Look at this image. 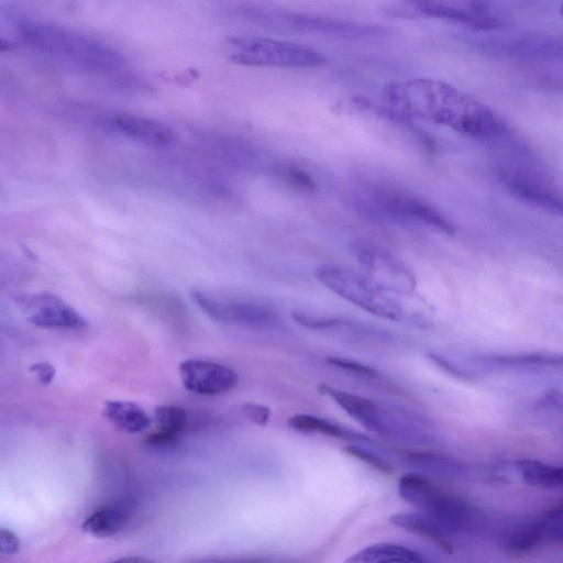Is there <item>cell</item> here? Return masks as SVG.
Masks as SVG:
<instances>
[{
  "label": "cell",
  "mask_w": 563,
  "mask_h": 563,
  "mask_svg": "<svg viewBox=\"0 0 563 563\" xmlns=\"http://www.w3.org/2000/svg\"><path fill=\"white\" fill-rule=\"evenodd\" d=\"M280 176L294 187L303 191H314L316 183L305 170L296 166L284 167Z\"/></svg>",
  "instance_id": "28"
},
{
  "label": "cell",
  "mask_w": 563,
  "mask_h": 563,
  "mask_svg": "<svg viewBox=\"0 0 563 563\" xmlns=\"http://www.w3.org/2000/svg\"><path fill=\"white\" fill-rule=\"evenodd\" d=\"M402 499L439 522L450 536L471 533L482 528L484 517L472 504L441 490L427 476L408 473L399 478Z\"/></svg>",
  "instance_id": "4"
},
{
  "label": "cell",
  "mask_w": 563,
  "mask_h": 563,
  "mask_svg": "<svg viewBox=\"0 0 563 563\" xmlns=\"http://www.w3.org/2000/svg\"><path fill=\"white\" fill-rule=\"evenodd\" d=\"M428 360L433 363L437 367H439L444 373L461 379V380H473L475 379L474 373L467 367L461 365L456 360L439 352V351H428L427 352Z\"/></svg>",
  "instance_id": "25"
},
{
  "label": "cell",
  "mask_w": 563,
  "mask_h": 563,
  "mask_svg": "<svg viewBox=\"0 0 563 563\" xmlns=\"http://www.w3.org/2000/svg\"><path fill=\"white\" fill-rule=\"evenodd\" d=\"M526 485L538 488L563 486V465H552L539 460L522 459L507 465Z\"/></svg>",
  "instance_id": "20"
},
{
  "label": "cell",
  "mask_w": 563,
  "mask_h": 563,
  "mask_svg": "<svg viewBox=\"0 0 563 563\" xmlns=\"http://www.w3.org/2000/svg\"><path fill=\"white\" fill-rule=\"evenodd\" d=\"M345 563H433L402 544L374 543L352 554Z\"/></svg>",
  "instance_id": "17"
},
{
  "label": "cell",
  "mask_w": 563,
  "mask_h": 563,
  "mask_svg": "<svg viewBox=\"0 0 563 563\" xmlns=\"http://www.w3.org/2000/svg\"><path fill=\"white\" fill-rule=\"evenodd\" d=\"M351 251L364 274L378 285L400 296H409L415 291V274L393 253L365 241L353 242Z\"/></svg>",
  "instance_id": "8"
},
{
  "label": "cell",
  "mask_w": 563,
  "mask_h": 563,
  "mask_svg": "<svg viewBox=\"0 0 563 563\" xmlns=\"http://www.w3.org/2000/svg\"><path fill=\"white\" fill-rule=\"evenodd\" d=\"M387 101L402 117L420 119L487 142L510 136L508 125L488 106L431 78H412L389 84Z\"/></svg>",
  "instance_id": "1"
},
{
  "label": "cell",
  "mask_w": 563,
  "mask_h": 563,
  "mask_svg": "<svg viewBox=\"0 0 563 563\" xmlns=\"http://www.w3.org/2000/svg\"><path fill=\"white\" fill-rule=\"evenodd\" d=\"M376 200L379 208L394 219L417 220L443 233H455L452 222L427 202L390 191H378Z\"/></svg>",
  "instance_id": "13"
},
{
  "label": "cell",
  "mask_w": 563,
  "mask_h": 563,
  "mask_svg": "<svg viewBox=\"0 0 563 563\" xmlns=\"http://www.w3.org/2000/svg\"><path fill=\"white\" fill-rule=\"evenodd\" d=\"M103 416L121 431L132 434L144 431L151 424L145 410L126 400L107 401L103 406Z\"/></svg>",
  "instance_id": "22"
},
{
  "label": "cell",
  "mask_w": 563,
  "mask_h": 563,
  "mask_svg": "<svg viewBox=\"0 0 563 563\" xmlns=\"http://www.w3.org/2000/svg\"><path fill=\"white\" fill-rule=\"evenodd\" d=\"M110 124L124 136L147 145L165 146L175 140V133L168 125L135 114L114 115Z\"/></svg>",
  "instance_id": "14"
},
{
  "label": "cell",
  "mask_w": 563,
  "mask_h": 563,
  "mask_svg": "<svg viewBox=\"0 0 563 563\" xmlns=\"http://www.w3.org/2000/svg\"><path fill=\"white\" fill-rule=\"evenodd\" d=\"M132 511L133 507L130 501H115L90 514L82 521L81 529L93 537H112L126 526Z\"/></svg>",
  "instance_id": "16"
},
{
  "label": "cell",
  "mask_w": 563,
  "mask_h": 563,
  "mask_svg": "<svg viewBox=\"0 0 563 563\" xmlns=\"http://www.w3.org/2000/svg\"><path fill=\"white\" fill-rule=\"evenodd\" d=\"M314 275L329 290L378 318L419 328L429 327V321L422 314L407 307L405 296L384 288L364 273L322 264L316 268Z\"/></svg>",
  "instance_id": "3"
},
{
  "label": "cell",
  "mask_w": 563,
  "mask_h": 563,
  "mask_svg": "<svg viewBox=\"0 0 563 563\" xmlns=\"http://www.w3.org/2000/svg\"><path fill=\"white\" fill-rule=\"evenodd\" d=\"M288 426L301 433L322 434L355 443L371 442L366 434L314 415H295L288 420Z\"/></svg>",
  "instance_id": "19"
},
{
  "label": "cell",
  "mask_w": 563,
  "mask_h": 563,
  "mask_svg": "<svg viewBox=\"0 0 563 563\" xmlns=\"http://www.w3.org/2000/svg\"><path fill=\"white\" fill-rule=\"evenodd\" d=\"M345 452L383 473H391L393 465L378 451L371 449L363 443H353L344 448Z\"/></svg>",
  "instance_id": "26"
},
{
  "label": "cell",
  "mask_w": 563,
  "mask_h": 563,
  "mask_svg": "<svg viewBox=\"0 0 563 563\" xmlns=\"http://www.w3.org/2000/svg\"><path fill=\"white\" fill-rule=\"evenodd\" d=\"M478 367L511 372H563V353L538 351L510 354L481 353L466 358Z\"/></svg>",
  "instance_id": "12"
},
{
  "label": "cell",
  "mask_w": 563,
  "mask_h": 563,
  "mask_svg": "<svg viewBox=\"0 0 563 563\" xmlns=\"http://www.w3.org/2000/svg\"><path fill=\"white\" fill-rule=\"evenodd\" d=\"M390 522L412 534L448 545L450 533L434 519L423 512H396Z\"/></svg>",
  "instance_id": "23"
},
{
  "label": "cell",
  "mask_w": 563,
  "mask_h": 563,
  "mask_svg": "<svg viewBox=\"0 0 563 563\" xmlns=\"http://www.w3.org/2000/svg\"><path fill=\"white\" fill-rule=\"evenodd\" d=\"M108 563H157L153 559L141 556V555H131V556H124L120 558L113 561H110Z\"/></svg>",
  "instance_id": "33"
},
{
  "label": "cell",
  "mask_w": 563,
  "mask_h": 563,
  "mask_svg": "<svg viewBox=\"0 0 563 563\" xmlns=\"http://www.w3.org/2000/svg\"><path fill=\"white\" fill-rule=\"evenodd\" d=\"M405 462L424 476L465 481L473 476V470L465 462L445 454L407 451L402 455Z\"/></svg>",
  "instance_id": "15"
},
{
  "label": "cell",
  "mask_w": 563,
  "mask_h": 563,
  "mask_svg": "<svg viewBox=\"0 0 563 563\" xmlns=\"http://www.w3.org/2000/svg\"><path fill=\"white\" fill-rule=\"evenodd\" d=\"M184 387L197 395L217 396L238 386L239 376L230 367L205 360L188 358L179 363Z\"/></svg>",
  "instance_id": "10"
},
{
  "label": "cell",
  "mask_w": 563,
  "mask_h": 563,
  "mask_svg": "<svg viewBox=\"0 0 563 563\" xmlns=\"http://www.w3.org/2000/svg\"><path fill=\"white\" fill-rule=\"evenodd\" d=\"M540 543H563V504L554 507L531 522Z\"/></svg>",
  "instance_id": "24"
},
{
  "label": "cell",
  "mask_w": 563,
  "mask_h": 563,
  "mask_svg": "<svg viewBox=\"0 0 563 563\" xmlns=\"http://www.w3.org/2000/svg\"><path fill=\"white\" fill-rule=\"evenodd\" d=\"M20 550V540L10 529L0 530V552L5 556L15 555Z\"/></svg>",
  "instance_id": "30"
},
{
  "label": "cell",
  "mask_w": 563,
  "mask_h": 563,
  "mask_svg": "<svg viewBox=\"0 0 563 563\" xmlns=\"http://www.w3.org/2000/svg\"><path fill=\"white\" fill-rule=\"evenodd\" d=\"M154 417L158 429L148 434L145 440L147 445L154 448L173 444L187 424L186 411L177 406H158L155 408Z\"/></svg>",
  "instance_id": "21"
},
{
  "label": "cell",
  "mask_w": 563,
  "mask_h": 563,
  "mask_svg": "<svg viewBox=\"0 0 563 563\" xmlns=\"http://www.w3.org/2000/svg\"><path fill=\"white\" fill-rule=\"evenodd\" d=\"M327 361L334 367L365 378H377L379 376V373L375 368L357 361L339 356L328 357Z\"/></svg>",
  "instance_id": "27"
},
{
  "label": "cell",
  "mask_w": 563,
  "mask_h": 563,
  "mask_svg": "<svg viewBox=\"0 0 563 563\" xmlns=\"http://www.w3.org/2000/svg\"><path fill=\"white\" fill-rule=\"evenodd\" d=\"M30 372L34 374L37 380L43 385H49L56 374L55 367L47 362H38L30 366Z\"/></svg>",
  "instance_id": "31"
},
{
  "label": "cell",
  "mask_w": 563,
  "mask_h": 563,
  "mask_svg": "<svg viewBox=\"0 0 563 563\" xmlns=\"http://www.w3.org/2000/svg\"><path fill=\"white\" fill-rule=\"evenodd\" d=\"M230 58L245 66L313 68L325 62L323 55L309 47L261 36H234L229 40Z\"/></svg>",
  "instance_id": "6"
},
{
  "label": "cell",
  "mask_w": 563,
  "mask_h": 563,
  "mask_svg": "<svg viewBox=\"0 0 563 563\" xmlns=\"http://www.w3.org/2000/svg\"><path fill=\"white\" fill-rule=\"evenodd\" d=\"M286 19L289 20L294 27L302 31H316L340 36H373L384 32L383 29L373 25L356 24L320 16L292 15L286 16Z\"/></svg>",
  "instance_id": "18"
},
{
  "label": "cell",
  "mask_w": 563,
  "mask_h": 563,
  "mask_svg": "<svg viewBox=\"0 0 563 563\" xmlns=\"http://www.w3.org/2000/svg\"><path fill=\"white\" fill-rule=\"evenodd\" d=\"M19 301L30 311L27 320L36 327L80 330L87 325L86 319L76 309L52 292L22 296Z\"/></svg>",
  "instance_id": "11"
},
{
  "label": "cell",
  "mask_w": 563,
  "mask_h": 563,
  "mask_svg": "<svg viewBox=\"0 0 563 563\" xmlns=\"http://www.w3.org/2000/svg\"><path fill=\"white\" fill-rule=\"evenodd\" d=\"M499 178L517 199L545 212L563 217V190L537 169L519 164L501 165Z\"/></svg>",
  "instance_id": "9"
},
{
  "label": "cell",
  "mask_w": 563,
  "mask_h": 563,
  "mask_svg": "<svg viewBox=\"0 0 563 563\" xmlns=\"http://www.w3.org/2000/svg\"><path fill=\"white\" fill-rule=\"evenodd\" d=\"M242 415L251 422L265 426L271 418V409L264 405L246 402L241 406Z\"/></svg>",
  "instance_id": "29"
},
{
  "label": "cell",
  "mask_w": 563,
  "mask_h": 563,
  "mask_svg": "<svg viewBox=\"0 0 563 563\" xmlns=\"http://www.w3.org/2000/svg\"><path fill=\"white\" fill-rule=\"evenodd\" d=\"M319 390L332 398L350 417L372 433L408 445L438 441L431 419L415 410L356 395L329 384Z\"/></svg>",
  "instance_id": "2"
},
{
  "label": "cell",
  "mask_w": 563,
  "mask_h": 563,
  "mask_svg": "<svg viewBox=\"0 0 563 563\" xmlns=\"http://www.w3.org/2000/svg\"><path fill=\"white\" fill-rule=\"evenodd\" d=\"M191 297L207 316L222 323L255 330L280 324L278 312L266 303L198 290L192 291Z\"/></svg>",
  "instance_id": "7"
},
{
  "label": "cell",
  "mask_w": 563,
  "mask_h": 563,
  "mask_svg": "<svg viewBox=\"0 0 563 563\" xmlns=\"http://www.w3.org/2000/svg\"><path fill=\"white\" fill-rule=\"evenodd\" d=\"M19 29L22 36L37 48L82 66L109 68L119 64L118 54L107 46L60 27L22 21Z\"/></svg>",
  "instance_id": "5"
},
{
  "label": "cell",
  "mask_w": 563,
  "mask_h": 563,
  "mask_svg": "<svg viewBox=\"0 0 563 563\" xmlns=\"http://www.w3.org/2000/svg\"><path fill=\"white\" fill-rule=\"evenodd\" d=\"M201 563H275L269 560L265 559H255V558H247V559H221V560H210L205 561Z\"/></svg>",
  "instance_id": "32"
},
{
  "label": "cell",
  "mask_w": 563,
  "mask_h": 563,
  "mask_svg": "<svg viewBox=\"0 0 563 563\" xmlns=\"http://www.w3.org/2000/svg\"><path fill=\"white\" fill-rule=\"evenodd\" d=\"M560 14H561V16H562V19H563V3H562V4H561V7H560Z\"/></svg>",
  "instance_id": "34"
}]
</instances>
